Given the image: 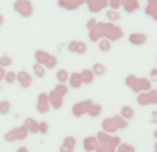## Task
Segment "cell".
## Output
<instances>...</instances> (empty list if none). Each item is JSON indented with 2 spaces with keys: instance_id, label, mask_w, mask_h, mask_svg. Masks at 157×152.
I'll return each mask as SVG.
<instances>
[{
  "instance_id": "1",
  "label": "cell",
  "mask_w": 157,
  "mask_h": 152,
  "mask_svg": "<svg viewBox=\"0 0 157 152\" xmlns=\"http://www.w3.org/2000/svg\"><path fill=\"white\" fill-rule=\"evenodd\" d=\"M17 79H18V82H20L21 87H29L31 78H29V75H28V73H25V72L18 73V75H17Z\"/></svg>"
},
{
  "instance_id": "2",
  "label": "cell",
  "mask_w": 157,
  "mask_h": 152,
  "mask_svg": "<svg viewBox=\"0 0 157 152\" xmlns=\"http://www.w3.org/2000/svg\"><path fill=\"white\" fill-rule=\"evenodd\" d=\"M56 78H57V80H59V82L64 83V82H67V80H68V72H67V71H64V69H61V71H59V72H57Z\"/></svg>"
},
{
  "instance_id": "3",
  "label": "cell",
  "mask_w": 157,
  "mask_h": 152,
  "mask_svg": "<svg viewBox=\"0 0 157 152\" xmlns=\"http://www.w3.org/2000/svg\"><path fill=\"white\" fill-rule=\"evenodd\" d=\"M121 115L125 119H131V118L133 116V109L129 108V107H124V108L121 109Z\"/></svg>"
},
{
  "instance_id": "4",
  "label": "cell",
  "mask_w": 157,
  "mask_h": 152,
  "mask_svg": "<svg viewBox=\"0 0 157 152\" xmlns=\"http://www.w3.org/2000/svg\"><path fill=\"white\" fill-rule=\"evenodd\" d=\"M10 111V103L9 101H0V114L7 115Z\"/></svg>"
},
{
  "instance_id": "5",
  "label": "cell",
  "mask_w": 157,
  "mask_h": 152,
  "mask_svg": "<svg viewBox=\"0 0 157 152\" xmlns=\"http://www.w3.org/2000/svg\"><path fill=\"white\" fill-rule=\"evenodd\" d=\"M15 79H17V75H15L13 71H10V72H6V76H4V80H6L9 85H11V83L15 82Z\"/></svg>"
},
{
  "instance_id": "6",
  "label": "cell",
  "mask_w": 157,
  "mask_h": 152,
  "mask_svg": "<svg viewBox=\"0 0 157 152\" xmlns=\"http://www.w3.org/2000/svg\"><path fill=\"white\" fill-rule=\"evenodd\" d=\"M33 72H35V75L38 76V78H43L44 76V68L42 67V65L36 64V65H33Z\"/></svg>"
},
{
  "instance_id": "7",
  "label": "cell",
  "mask_w": 157,
  "mask_h": 152,
  "mask_svg": "<svg viewBox=\"0 0 157 152\" xmlns=\"http://www.w3.org/2000/svg\"><path fill=\"white\" fill-rule=\"evenodd\" d=\"M93 72H95V75H103L104 72H106V68L103 67V65H100V64H95L93 65Z\"/></svg>"
},
{
  "instance_id": "8",
  "label": "cell",
  "mask_w": 157,
  "mask_h": 152,
  "mask_svg": "<svg viewBox=\"0 0 157 152\" xmlns=\"http://www.w3.org/2000/svg\"><path fill=\"white\" fill-rule=\"evenodd\" d=\"M99 47H100L101 51H109V50H110V42L101 40L100 43H99Z\"/></svg>"
},
{
  "instance_id": "9",
  "label": "cell",
  "mask_w": 157,
  "mask_h": 152,
  "mask_svg": "<svg viewBox=\"0 0 157 152\" xmlns=\"http://www.w3.org/2000/svg\"><path fill=\"white\" fill-rule=\"evenodd\" d=\"M82 76L85 78V79H83V80H85V83H90V82H92V73H89L88 69L82 73Z\"/></svg>"
},
{
  "instance_id": "10",
  "label": "cell",
  "mask_w": 157,
  "mask_h": 152,
  "mask_svg": "<svg viewBox=\"0 0 157 152\" xmlns=\"http://www.w3.org/2000/svg\"><path fill=\"white\" fill-rule=\"evenodd\" d=\"M77 53H79V54H83L86 51V46H85V43H78L77 44V50H75Z\"/></svg>"
},
{
  "instance_id": "11",
  "label": "cell",
  "mask_w": 157,
  "mask_h": 152,
  "mask_svg": "<svg viewBox=\"0 0 157 152\" xmlns=\"http://www.w3.org/2000/svg\"><path fill=\"white\" fill-rule=\"evenodd\" d=\"M10 64H11L10 58H7V57H3V58H0V67H2V65H10Z\"/></svg>"
},
{
  "instance_id": "12",
  "label": "cell",
  "mask_w": 157,
  "mask_h": 152,
  "mask_svg": "<svg viewBox=\"0 0 157 152\" xmlns=\"http://www.w3.org/2000/svg\"><path fill=\"white\" fill-rule=\"evenodd\" d=\"M77 44H78V42H71V43L68 44L70 51H75V50H77Z\"/></svg>"
},
{
  "instance_id": "13",
  "label": "cell",
  "mask_w": 157,
  "mask_h": 152,
  "mask_svg": "<svg viewBox=\"0 0 157 152\" xmlns=\"http://www.w3.org/2000/svg\"><path fill=\"white\" fill-rule=\"evenodd\" d=\"M40 132L42 133H46V132H48V123H44V122L40 123Z\"/></svg>"
},
{
  "instance_id": "14",
  "label": "cell",
  "mask_w": 157,
  "mask_h": 152,
  "mask_svg": "<svg viewBox=\"0 0 157 152\" xmlns=\"http://www.w3.org/2000/svg\"><path fill=\"white\" fill-rule=\"evenodd\" d=\"M4 76H6V71L3 69V67H0V80L4 79Z\"/></svg>"
},
{
  "instance_id": "15",
  "label": "cell",
  "mask_w": 157,
  "mask_h": 152,
  "mask_svg": "<svg viewBox=\"0 0 157 152\" xmlns=\"http://www.w3.org/2000/svg\"><path fill=\"white\" fill-rule=\"evenodd\" d=\"M17 152H28V149L27 148H24V147H21V148H18V151Z\"/></svg>"
},
{
  "instance_id": "16",
  "label": "cell",
  "mask_w": 157,
  "mask_h": 152,
  "mask_svg": "<svg viewBox=\"0 0 157 152\" xmlns=\"http://www.w3.org/2000/svg\"><path fill=\"white\" fill-rule=\"evenodd\" d=\"M2 24H3V17L0 15V25H2Z\"/></svg>"
},
{
  "instance_id": "17",
  "label": "cell",
  "mask_w": 157,
  "mask_h": 152,
  "mask_svg": "<svg viewBox=\"0 0 157 152\" xmlns=\"http://www.w3.org/2000/svg\"><path fill=\"white\" fill-rule=\"evenodd\" d=\"M0 89H2V86H0Z\"/></svg>"
}]
</instances>
